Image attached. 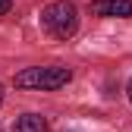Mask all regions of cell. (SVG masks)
Listing matches in <instances>:
<instances>
[{
	"instance_id": "6",
	"label": "cell",
	"mask_w": 132,
	"mask_h": 132,
	"mask_svg": "<svg viewBox=\"0 0 132 132\" xmlns=\"http://www.w3.org/2000/svg\"><path fill=\"white\" fill-rule=\"evenodd\" d=\"M126 97H129V104H132V76H129V82H126Z\"/></svg>"
},
{
	"instance_id": "5",
	"label": "cell",
	"mask_w": 132,
	"mask_h": 132,
	"mask_svg": "<svg viewBox=\"0 0 132 132\" xmlns=\"http://www.w3.org/2000/svg\"><path fill=\"white\" fill-rule=\"evenodd\" d=\"M13 10V0H0V16H6Z\"/></svg>"
},
{
	"instance_id": "4",
	"label": "cell",
	"mask_w": 132,
	"mask_h": 132,
	"mask_svg": "<svg viewBox=\"0 0 132 132\" xmlns=\"http://www.w3.org/2000/svg\"><path fill=\"white\" fill-rule=\"evenodd\" d=\"M10 132H51V123L41 113H22V117H16Z\"/></svg>"
},
{
	"instance_id": "3",
	"label": "cell",
	"mask_w": 132,
	"mask_h": 132,
	"mask_svg": "<svg viewBox=\"0 0 132 132\" xmlns=\"http://www.w3.org/2000/svg\"><path fill=\"white\" fill-rule=\"evenodd\" d=\"M88 13L97 19H132V0H91Z\"/></svg>"
},
{
	"instance_id": "2",
	"label": "cell",
	"mask_w": 132,
	"mask_h": 132,
	"mask_svg": "<svg viewBox=\"0 0 132 132\" xmlns=\"http://www.w3.org/2000/svg\"><path fill=\"white\" fill-rule=\"evenodd\" d=\"M41 28L57 41H69L79 31V6L72 0H54L41 10Z\"/></svg>"
},
{
	"instance_id": "7",
	"label": "cell",
	"mask_w": 132,
	"mask_h": 132,
	"mask_svg": "<svg viewBox=\"0 0 132 132\" xmlns=\"http://www.w3.org/2000/svg\"><path fill=\"white\" fill-rule=\"evenodd\" d=\"M0 107H3V85H0Z\"/></svg>"
},
{
	"instance_id": "1",
	"label": "cell",
	"mask_w": 132,
	"mask_h": 132,
	"mask_svg": "<svg viewBox=\"0 0 132 132\" xmlns=\"http://www.w3.org/2000/svg\"><path fill=\"white\" fill-rule=\"evenodd\" d=\"M72 82V69L69 66H25L13 76V85L19 91H60L63 85Z\"/></svg>"
}]
</instances>
